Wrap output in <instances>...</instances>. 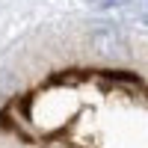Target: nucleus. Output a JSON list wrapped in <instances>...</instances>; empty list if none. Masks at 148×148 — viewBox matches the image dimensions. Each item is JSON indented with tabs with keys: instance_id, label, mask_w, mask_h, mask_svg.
<instances>
[{
	"instance_id": "obj_1",
	"label": "nucleus",
	"mask_w": 148,
	"mask_h": 148,
	"mask_svg": "<svg viewBox=\"0 0 148 148\" xmlns=\"http://www.w3.org/2000/svg\"><path fill=\"white\" fill-rule=\"evenodd\" d=\"M92 47H95V53H101L107 59L127 56V45H125V39H121V33L116 27H95L92 30Z\"/></svg>"
},
{
	"instance_id": "obj_2",
	"label": "nucleus",
	"mask_w": 148,
	"mask_h": 148,
	"mask_svg": "<svg viewBox=\"0 0 148 148\" xmlns=\"http://www.w3.org/2000/svg\"><path fill=\"white\" fill-rule=\"evenodd\" d=\"M127 3H130V9H133V12H136V15L148 24V0H127Z\"/></svg>"
},
{
	"instance_id": "obj_3",
	"label": "nucleus",
	"mask_w": 148,
	"mask_h": 148,
	"mask_svg": "<svg viewBox=\"0 0 148 148\" xmlns=\"http://www.w3.org/2000/svg\"><path fill=\"white\" fill-rule=\"evenodd\" d=\"M89 3H92L95 9H116L121 0H89Z\"/></svg>"
}]
</instances>
